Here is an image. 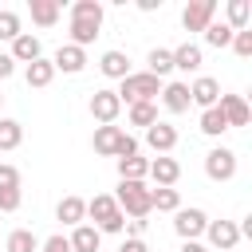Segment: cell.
<instances>
[{
  "mask_svg": "<svg viewBox=\"0 0 252 252\" xmlns=\"http://www.w3.org/2000/svg\"><path fill=\"white\" fill-rule=\"evenodd\" d=\"M51 67H55V71H63V75H79V71L87 67V51H83V47H75V43H63V47L51 55Z\"/></svg>",
  "mask_w": 252,
  "mask_h": 252,
  "instance_id": "cell-11",
  "label": "cell"
},
{
  "mask_svg": "<svg viewBox=\"0 0 252 252\" xmlns=\"http://www.w3.org/2000/svg\"><path fill=\"white\" fill-rule=\"evenodd\" d=\"M146 177H154V185H161V189H173L177 177H181V165H177V158L158 154V158L150 161V173H146Z\"/></svg>",
  "mask_w": 252,
  "mask_h": 252,
  "instance_id": "cell-10",
  "label": "cell"
},
{
  "mask_svg": "<svg viewBox=\"0 0 252 252\" xmlns=\"http://www.w3.org/2000/svg\"><path fill=\"white\" fill-rule=\"evenodd\" d=\"M39 252H71V244H67L63 232H55V236H47V240L39 244Z\"/></svg>",
  "mask_w": 252,
  "mask_h": 252,
  "instance_id": "cell-38",
  "label": "cell"
},
{
  "mask_svg": "<svg viewBox=\"0 0 252 252\" xmlns=\"http://www.w3.org/2000/svg\"><path fill=\"white\" fill-rule=\"evenodd\" d=\"M205 43H209V47H228V43H232V28H228L224 20H213V24L205 28Z\"/></svg>",
  "mask_w": 252,
  "mask_h": 252,
  "instance_id": "cell-32",
  "label": "cell"
},
{
  "mask_svg": "<svg viewBox=\"0 0 252 252\" xmlns=\"http://www.w3.org/2000/svg\"><path fill=\"white\" fill-rule=\"evenodd\" d=\"M146 63H150L146 71H150L154 79H161V75H169V71H173V51H169V47H154V51L146 55Z\"/></svg>",
  "mask_w": 252,
  "mask_h": 252,
  "instance_id": "cell-28",
  "label": "cell"
},
{
  "mask_svg": "<svg viewBox=\"0 0 252 252\" xmlns=\"http://www.w3.org/2000/svg\"><path fill=\"white\" fill-rule=\"evenodd\" d=\"M0 106H4V94H0Z\"/></svg>",
  "mask_w": 252,
  "mask_h": 252,
  "instance_id": "cell-45",
  "label": "cell"
},
{
  "mask_svg": "<svg viewBox=\"0 0 252 252\" xmlns=\"http://www.w3.org/2000/svg\"><path fill=\"white\" fill-rule=\"evenodd\" d=\"M16 63H35L39 55H43V43H39V35H32V32H20L16 39H12V51H8Z\"/></svg>",
  "mask_w": 252,
  "mask_h": 252,
  "instance_id": "cell-13",
  "label": "cell"
},
{
  "mask_svg": "<svg viewBox=\"0 0 252 252\" xmlns=\"http://www.w3.org/2000/svg\"><path fill=\"white\" fill-rule=\"evenodd\" d=\"M16 35H20V16L4 8V12H0V39H8V43H12Z\"/></svg>",
  "mask_w": 252,
  "mask_h": 252,
  "instance_id": "cell-34",
  "label": "cell"
},
{
  "mask_svg": "<svg viewBox=\"0 0 252 252\" xmlns=\"http://www.w3.org/2000/svg\"><path fill=\"white\" fill-rule=\"evenodd\" d=\"M114 213H118V205H114V197H110V193H94V197L87 201V217L94 220V228H98V224H106Z\"/></svg>",
  "mask_w": 252,
  "mask_h": 252,
  "instance_id": "cell-19",
  "label": "cell"
},
{
  "mask_svg": "<svg viewBox=\"0 0 252 252\" xmlns=\"http://www.w3.org/2000/svg\"><path fill=\"white\" fill-rule=\"evenodd\" d=\"M205 236H209V244H213L217 252H232V248L240 244L236 220H209V224H205Z\"/></svg>",
  "mask_w": 252,
  "mask_h": 252,
  "instance_id": "cell-7",
  "label": "cell"
},
{
  "mask_svg": "<svg viewBox=\"0 0 252 252\" xmlns=\"http://www.w3.org/2000/svg\"><path fill=\"white\" fill-rule=\"evenodd\" d=\"M118 252H150V248H146V240H138V236H126Z\"/></svg>",
  "mask_w": 252,
  "mask_h": 252,
  "instance_id": "cell-41",
  "label": "cell"
},
{
  "mask_svg": "<svg viewBox=\"0 0 252 252\" xmlns=\"http://www.w3.org/2000/svg\"><path fill=\"white\" fill-rule=\"evenodd\" d=\"M118 114H122V102H118V94H114L110 87H102V91L91 94V118H94L98 126H114Z\"/></svg>",
  "mask_w": 252,
  "mask_h": 252,
  "instance_id": "cell-4",
  "label": "cell"
},
{
  "mask_svg": "<svg viewBox=\"0 0 252 252\" xmlns=\"http://www.w3.org/2000/svg\"><path fill=\"white\" fill-rule=\"evenodd\" d=\"M217 16V0H189L185 12H181V28L185 32H205Z\"/></svg>",
  "mask_w": 252,
  "mask_h": 252,
  "instance_id": "cell-5",
  "label": "cell"
},
{
  "mask_svg": "<svg viewBox=\"0 0 252 252\" xmlns=\"http://www.w3.org/2000/svg\"><path fill=\"white\" fill-rule=\"evenodd\" d=\"M138 154V138H130L126 130H122V138H118V154L114 158H134Z\"/></svg>",
  "mask_w": 252,
  "mask_h": 252,
  "instance_id": "cell-39",
  "label": "cell"
},
{
  "mask_svg": "<svg viewBox=\"0 0 252 252\" xmlns=\"http://www.w3.org/2000/svg\"><path fill=\"white\" fill-rule=\"evenodd\" d=\"M181 252H209V248H205L201 240H185V244H181Z\"/></svg>",
  "mask_w": 252,
  "mask_h": 252,
  "instance_id": "cell-43",
  "label": "cell"
},
{
  "mask_svg": "<svg viewBox=\"0 0 252 252\" xmlns=\"http://www.w3.org/2000/svg\"><path fill=\"white\" fill-rule=\"evenodd\" d=\"M150 209H158V213H177L181 209V193L177 189H150Z\"/></svg>",
  "mask_w": 252,
  "mask_h": 252,
  "instance_id": "cell-27",
  "label": "cell"
},
{
  "mask_svg": "<svg viewBox=\"0 0 252 252\" xmlns=\"http://www.w3.org/2000/svg\"><path fill=\"white\" fill-rule=\"evenodd\" d=\"M224 130H228V122H224V114H220L217 106L201 110V134H209V138H220Z\"/></svg>",
  "mask_w": 252,
  "mask_h": 252,
  "instance_id": "cell-30",
  "label": "cell"
},
{
  "mask_svg": "<svg viewBox=\"0 0 252 252\" xmlns=\"http://www.w3.org/2000/svg\"><path fill=\"white\" fill-rule=\"evenodd\" d=\"M126 118H130V126H142V130H150V126L158 122V106H154V102H134Z\"/></svg>",
  "mask_w": 252,
  "mask_h": 252,
  "instance_id": "cell-29",
  "label": "cell"
},
{
  "mask_svg": "<svg viewBox=\"0 0 252 252\" xmlns=\"http://www.w3.org/2000/svg\"><path fill=\"white\" fill-rule=\"evenodd\" d=\"M205 224H209L205 209H177V213H173V232H177L181 240H197V236H205Z\"/></svg>",
  "mask_w": 252,
  "mask_h": 252,
  "instance_id": "cell-6",
  "label": "cell"
},
{
  "mask_svg": "<svg viewBox=\"0 0 252 252\" xmlns=\"http://www.w3.org/2000/svg\"><path fill=\"white\" fill-rule=\"evenodd\" d=\"M98 71L106 75V79H126L130 75V55L126 51H118V47H110V51H102V59H98Z\"/></svg>",
  "mask_w": 252,
  "mask_h": 252,
  "instance_id": "cell-15",
  "label": "cell"
},
{
  "mask_svg": "<svg viewBox=\"0 0 252 252\" xmlns=\"http://www.w3.org/2000/svg\"><path fill=\"white\" fill-rule=\"evenodd\" d=\"M24 142V126L16 118H0V150H16Z\"/></svg>",
  "mask_w": 252,
  "mask_h": 252,
  "instance_id": "cell-31",
  "label": "cell"
},
{
  "mask_svg": "<svg viewBox=\"0 0 252 252\" xmlns=\"http://www.w3.org/2000/svg\"><path fill=\"white\" fill-rule=\"evenodd\" d=\"M146 173H150V161L146 158H118V181H146Z\"/></svg>",
  "mask_w": 252,
  "mask_h": 252,
  "instance_id": "cell-24",
  "label": "cell"
},
{
  "mask_svg": "<svg viewBox=\"0 0 252 252\" xmlns=\"http://www.w3.org/2000/svg\"><path fill=\"white\" fill-rule=\"evenodd\" d=\"M228 47H232L240 59H248V55H252V32H248V28H244V32H232V43H228Z\"/></svg>",
  "mask_w": 252,
  "mask_h": 252,
  "instance_id": "cell-35",
  "label": "cell"
},
{
  "mask_svg": "<svg viewBox=\"0 0 252 252\" xmlns=\"http://www.w3.org/2000/svg\"><path fill=\"white\" fill-rule=\"evenodd\" d=\"M71 20H98L102 24V4L98 0H75L71 4Z\"/></svg>",
  "mask_w": 252,
  "mask_h": 252,
  "instance_id": "cell-33",
  "label": "cell"
},
{
  "mask_svg": "<svg viewBox=\"0 0 252 252\" xmlns=\"http://www.w3.org/2000/svg\"><path fill=\"white\" fill-rule=\"evenodd\" d=\"M248 20H252V4H248V0H228V4H224V24H228L232 32H244Z\"/></svg>",
  "mask_w": 252,
  "mask_h": 252,
  "instance_id": "cell-22",
  "label": "cell"
},
{
  "mask_svg": "<svg viewBox=\"0 0 252 252\" xmlns=\"http://www.w3.org/2000/svg\"><path fill=\"white\" fill-rule=\"evenodd\" d=\"M126 228H130V236H138V240H142V232H146V220H126Z\"/></svg>",
  "mask_w": 252,
  "mask_h": 252,
  "instance_id": "cell-42",
  "label": "cell"
},
{
  "mask_svg": "<svg viewBox=\"0 0 252 252\" xmlns=\"http://www.w3.org/2000/svg\"><path fill=\"white\" fill-rule=\"evenodd\" d=\"M4 252H39V240L32 228H12L4 240Z\"/></svg>",
  "mask_w": 252,
  "mask_h": 252,
  "instance_id": "cell-25",
  "label": "cell"
},
{
  "mask_svg": "<svg viewBox=\"0 0 252 252\" xmlns=\"http://www.w3.org/2000/svg\"><path fill=\"white\" fill-rule=\"evenodd\" d=\"M118 138H122V126H94V138H91V146H94V154H102V158H114V154H118Z\"/></svg>",
  "mask_w": 252,
  "mask_h": 252,
  "instance_id": "cell-17",
  "label": "cell"
},
{
  "mask_svg": "<svg viewBox=\"0 0 252 252\" xmlns=\"http://www.w3.org/2000/svg\"><path fill=\"white\" fill-rule=\"evenodd\" d=\"M161 106L169 114H185L193 102H189V83H161Z\"/></svg>",
  "mask_w": 252,
  "mask_h": 252,
  "instance_id": "cell-14",
  "label": "cell"
},
{
  "mask_svg": "<svg viewBox=\"0 0 252 252\" xmlns=\"http://www.w3.org/2000/svg\"><path fill=\"white\" fill-rule=\"evenodd\" d=\"M217 110L224 114L228 130H232V126H248V122H252V110H248L244 94H224V91H220V98H217Z\"/></svg>",
  "mask_w": 252,
  "mask_h": 252,
  "instance_id": "cell-8",
  "label": "cell"
},
{
  "mask_svg": "<svg viewBox=\"0 0 252 252\" xmlns=\"http://www.w3.org/2000/svg\"><path fill=\"white\" fill-rule=\"evenodd\" d=\"M67 244H71V252H98L102 232H98L94 224H75L71 236H67Z\"/></svg>",
  "mask_w": 252,
  "mask_h": 252,
  "instance_id": "cell-16",
  "label": "cell"
},
{
  "mask_svg": "<svg viewBox=\"0 0 252 252\" xmlns=\"http://www.w3.org/2000/svg\"><path fill=\"white\" fill-rule=\"evenodd\" d=\"M0 189H20V169L0 161Z\"/></svg>",
  "mask_w": 252,
  "mask_h": 252,
  "instance_id": "cell-37",
  "label": "cell"
},
{
  "mask_svg": "<svg viewBox=\"0 0 252 252\" xmlns=\"http://www.w3.org/2000/svg\"><path fill=\"white\" fill-rule=\"evenodd\" d=\"M114 94H118V102H126V106H134V102H154V98L161 94V79H154L150 71H130Z\"/></svg>",
  "mask_w": 252,
  "mask_h": 252,
  "instance_id": "cell-2",
  "label": "cell"
},
{
  "mask_svg": "<svg viewBox=\"0 0 252 252\" xmlns=\"http://www.w3.org/2000/svg\"><path fill=\"white\" fill-rule=\"evenodd\" d=\"M55 217L63 220V224H87V201L83 197H63L59 205H55Z\"/></svg>",
  "mask_w": 252,
  "mask_h": 252,
  "instance_id": "cell-18",
  "label": "cell"
},
{
  "mask_svg": "<svg viewBox=\"0 0 252 252\" xmlns=\"http://www.w3.org/2000/svg\"><path fill=\"white\" fill-rule=\"evenodd\" d=\"M173 51V71H201V47L197 43H181V47H169Z\"/></svg>",
  "mask_w": 252,
  "mask_h": 252,
  "instance_id": "cell-21",
  "label": "cell"
},
{
  "mask_svg": "<svg viewBox=\"0 0 252 252\" xmlns=\"http://www.w3.org/2000/svg\"><path fill=\"white\" fill-rule=\"evenodd\" d=\"M28 8H32V20H35L39 28H55V24H59V12H63L59 0H32Z\"/></svg>",
  "mask_w": 252,
  "mask_h": 252,
  "instance_id": "cell-20",
  "label": "cell"
},
{
  "mask_svg": "<svg viewBox=\"0 0 252 252\" xmlns=\"http://www.w3.org/2000/svg\"><path fill=\"white\" fill-rule=\"evenodd\" d=\"M138 8L142 12H154V8H161V0H138Z\"/></svg>",
  "mask_w": 252,
  "mask_h": 252,
  "instance_id": "cell-44",
  "label": "cell"
},
{
  "mask_svg": "<svg viewBox=\"0 0 252 252\" xmlns=\"http://www.w3.org/2000/svg\"><path fill=\"white\" fill-rule=\"evenodd\" d=\"M217 98H220V83H217V79L197 75V79L189 83V102H193V106L209 110V106H217Z\"/></svg>",
  "mask_w": 252,
  "mask_h": 252,
  "instance_id": "cell-9",
  "label": "cell"
},
{
  "mask_svg": "<svg viewBox=\"0 0 252 252\" xmlns=\"http://www.w3.org/2000/svg\"><path fill=\"white\" fill-rule=\"evenodd\" d=\"M24 79H28V87H51V79H55V67H51V59H35V63H28V71H24Z\"/></svg>",
  "mask_w": 252,
  "mask_h": 252,
  "instance_id": "cell-23",
  "label": "cell"
},
{
  "mask_svg": "<svg viewBox=\"0 0 252 252\" xmlns=\"http://www.w3.org/2000/svg\"><path fill=\"white\" fill-rule=\"evenodd\" d=\"M146 146L154 150V154H169L173 146H177V126H169V122H154L150 130H146Z\"/></svg>",
  "mask_w": 252,
  "mask_h": 252,
  "instance_id": "cell-12",
  "label": "cell"
},
{
  "mask_svg": "<svg viewBox=\"0 0 252 252\" xmlns=\"http://www.w3.org/2000/svg\"><path fill=\"white\" fill-rule=\"evenodd\" d=\"M24 205V193L20 189H0V213H16Z\"/></svg>",
  "mask_w": 252,
  "mask_h": 252,
  "instance_id": "cell-36",
  "label": "cell"
},
{
  "mask_svg": "<svg viewBox=\"0 0 252 252\" xmlns=\"http://www.w3.org/2000/svg\"><path fill=\"white\" fill-rule=\"evenodd\" d=\"M114 197V205L122 209V217H130V220H146L154 209H150V189H146V181H118V193H110Z\"/></svg>",
  "mask_w": 252,
  "mask_h": 252,
  "instance_id": "cell-1",
  "label": "cell"
},
{
  "mask_svg": "<svg viewBox=\"0 0 252 252\" xmlns=\"http://www.w3.org/2000/svg\"><path fill=\"white\" fill-rule=\"evenodd\" d=\"M205 173H209V181H232L236 177V154L228 146H213L205 154Z\"/></svg>",
  "mask_w": 252,
  "mask_h": 252,
  "instance_id": "cell-3",
  "label": "cell"
},
{
  "mask_svg": "<svg viewBox=\"0 0 252 252\" xmlns=\"http://www.w3.org/2000/svg\"><path fill=\"white\" fill-rule=\"evenodd\" d=\"M98 28H102L98 20H71V43L87 51V43H94V35H98Z\"/></svg>",
  "mask_w": 252,
  "mask_h": 252,
  "instance_id": "cell-26",
  "label": "cell"
},
{
  "mask_svg": "<svg viewBox=\"0 0 252 252\" xmlns=\"http://www.w3.org/2000/svg\"><path fill=\"white\" fill-rule=\"evenodd\" d=\"M12 71H16V59L8 51H0V79H12Z\"/></svg>",
  "mask_w": 252,
  "mask_h": 252,
  "instance_id": "cell-40",
  "label": "cell"
}]
</instances>
